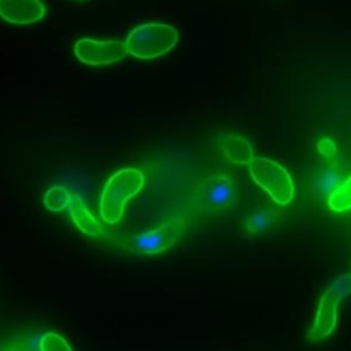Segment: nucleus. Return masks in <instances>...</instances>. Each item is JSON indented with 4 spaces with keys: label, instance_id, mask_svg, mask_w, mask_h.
<instances>
[{
    "label": "nucleus",
    "instance_id": "nucleus-1",
    "mask_svg": "<svg viewBox=\"0 0 351 351\" xmlns=\"http://www.w3.org/2000/svg\"><path fill=\"white\" fill-rule=\"evenodd\" d=\"M185 230V221L170 219L163 225L141 233L115 234L110 230H103L100 237H104L121 250L136 256H155L173 247Z\"/></svg>",
    "mask_w": 351,
    "mask_h": 351
},
{
    "label": "nucleus",
    "instance_id": "nucleus-2",
    "mask_svg": "<svg viewBox=\"0 0 351 351\" xmlns=\"http://www.w3.org/2000/svg\"><path fill=\"white\" fill-rule=\"evenodd\" d=\"M237 185L226 173H210L189 195V208L197 215L225 214L237 203Z\"/></svg>",
    "mask_w": 351,
    "mask_h": 351
},
{
    "label": "nucleus",
    "instance_id": "nucleus-3",
    "mask_svg": "<svg viewBox=\"0 0 351 351\" xmlns=\"http://www.w3.org/2000/svg\"><path fill=\"white\" fill-rule=\"evenodd\" d=\"M144 176L137 169H122L114 173L104 185L100 197V215L107 223H117L128 200L140 192Z\"/></svg>",
    "mask_w": 351,
    "mask_h": 351
},
{
    "label": "nucleus",
    "instance_id": "nucleus-4",
    "mask_svg": "<svg viewBox=\"0 0 351 351\" xmlns=\"http://www.w3.org/2000/svg\"><path fill=\"white\" fill-rule=\"evenodd\" d=\"M177 41L176 27L166 23H144L130 32L125 44L128 53L140 59H154L167 53Z\"/></svg>",
    "mask_w": 351,
    "mask_h": 351
},
{
    "label": "nucleus",
    "instance_id": "nucleus-5",
    "mask_svg": "<svg viewBox=\"0 0 351 351\" xmlns=\"http://www.w3.org/2000/svg\"><path fill=\"white\" fill-rule=\"evenodd\" d=\"M251 178L277 204H288L293 199V182L289 173L269 158H254L248 163Z\"/></svg>",
    "mask_w": 351,
    "mask_h": 351
},
{
    "label": "nucleus",
    "instance_id": "nucleus-6",
    "mask_svg": "<svg viewBox=\"0 0 351 351\" xmlns=\"http://www.w3.org/2000/svg\"><path fill=\"white\" fill-rule=\"evenodd\" d=\"M74 53L82 63L101 66L125 58L128 48L122 41H97L92 38H81L74 45Z\"/></svg>",
    "mask_w": 351,
    "mask_h": 351
},
{
    "label": "nucleus",
    "instance_id": "nucleus-7",
    "mask_svg": "<svg viewBox=\"0 0 351 351\" xmlns=\"http://www.w3.org/2000/svg\"><path fill=\"white\" fill-rule=\"evenodd\" d=\"M341 298L332 289L328 288L319 300L314 322L308 330V339L311 341L321 340L329 336L336 325L337 319V304Z\"/></svg>",
    "mask_w": 351,
    "mask_h": 351
},
{
    "label": "nucleus",
    "instance_id": "nucleus-8",
    "mask_svg": "<svg viewBox=\"0 0 351 351\" xmlns=\"http://www.w3.org/2000/svg\"><path fill=\"white\" fill-rule=\"evenodd\" d=\"M44 14L45 7L40 0H0V16L10 23H33Z\"/></svg>",
    "mask_w": 351,
    "mask_h": 351
},
{
    "label": "nucleus",
    "instance_id": "nucleus-9",
    "mask_svg": "<svg viewBox=\"0 0 351 351\" xmlns=\"http://www.w3.org/2000/svg\"><path fill=\"white\" fill-rule=\"evenodd\" d=\"M344 181L343 170L337 163L328 162L315 169L311 176V189L321 197L328 199L333 191H336Z\"/></svg>",
    "mask_w": 351,
    "mask_h": 351
},
{
    "label": "nucleus",
    "instance_id": "nucleus-10",
    "mask_svg": "<svg viewBox=\"0 0 351 351\" xmlns=\"http://www.w3.org/2000/svg\"><path fill=\"white\" fill-rule=\"evenodd\" d=\"M223 156L234 165H247L255 158L252 147L247 140L234 134H223L218 140Z\"/></svg>",
    "mask_w": 351,
    "mask_h": 351
},
{
    "label": "nucleus",
    "instance_id": "nucleus-11",
    "mask_svg": "<svg viewBox=\"0 0 351 351\" xmlns=\"http://www.w3.org/2000/svg\"><path fill=\"white\" fill-rule=\"evenodd\" d=\"M70 214L74 219V223L78 226L81 232L92 237H100L104 228L92 217L85 203L80 196H73L70 203Z\"/></svg>",
    "mask_w": 351,
    "mask_h": 351
},
{
    "label": "nucleus",
    "instance_id": "nucleus-12",
    "mask_svg": "<svg viewBox=\"0 0 351 351\" xmlns=\"http://www.w3.org/2000/svg\"><path fill=\"white\" fill-rule=\"evenodd\" d=\"M274 221V215L270 211H256L251 214L245 221V236L256 237L266 233Z\"/></svg>",
    "mask_w": 351,
    "mask_h": 351
},
{
    "label": "nucleus",
    "instance_id": "nucleus-13",
    "mask_svg": "<svg viewBox=\"0 0 351 351\" xmlns=\"http://www.w3.org/2000/svg\"><path fill=\"white\" fill-rule=\"evenodd\" d=\"M328 204L333 211H346L351 208V176L328 197Z\"/></svg>",
    "mask_w": 351,
    "mask_h": 351
},
{
    "label": "nucleus",
    "instance_id": "nucleus-14",
    "mask_svg": "<svg viewBox=\"0 0 351 351\" xmlns=\"http://www.w3.org/2000/svg\"><path fill=\"white\" fill-rule=\"evenodd\" d=\"M71 203V195L63 186H52L44 196V204L49 211H62Z\"/></svg>",
    "mask_w": 351,
    "mask_h": 351
},
{
    "label": "nucleus",
    "instance_id": "nucleus-15",
    "mask_svg": "<svg viewBox=\"0 0 351 351\" xmlns=\"http://www.w3.org/2000/svg\"><path fill=\"white\" fill-rule=\"evenodd\" d=\"M38 348L41 351H70L71 350L67 341L56 333H45L40 339Z\"/></svg>",
    "mask_w": 351,
    "mask_h": 351
},
{
    "label": "nucleus",
    "instance_id": "nucleus-16",
    "mask_svg": "<svg viewBox=\"0 0 351 351\" xmlns=\"http://www.w3.org/2000/svg\"><path fill=\"white\" fill-rule=\"evenodd\" d=\"M330 288L343 299L351 293V276L344 274L336 278V281L330 285Z\"/></svg>",
    "mask_w": 351,
    "mask_h": 351
},
{
    "label": "nucleus",
    "instance_id": "nucleus-17",
    "mask_svg": "<svg viewBox=\"0 0 351 351\" xmlns=\"http://www.w3.org/2000/svg\"><path fill=\"white\" fill-rule=\"evenodd\" d=\"M317 148L321 152V155L326 158H335L336 155V145L330 138H321L317 143Z\"/></svg>",
    "mask_w": 351,
    "mask_h": 351
}]
</instances>
